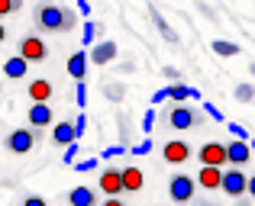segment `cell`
Listing matches in <instances>:
<instances>
[{
	"mask_svg": "<svg viewBox=\"0 0 255 206\" xmlns=\"http://www.w3.org/2000/svg\"><path fill=\"white\" fill-rule=\"evenodd\" d=\"M32 19H36V26L42 32H71L78 26V13L62 6V3H52V0L49 3H39Z\"/></svg>",
	"mask_w": 255,
	"mask_h": 206,
	"instance_id": "1",
	"label": "cell"
},
{
	"mask_svg": "<svg viewBox=\"0 0 255 206\" xmlns=\"http://www.w3.org/2000/svg\"><path fill=\"white\" fill-rule=\"evenodd\" d=\"M39 136H42V129L39 126H29V129H10L3 138V148L13 151V155H29L32 148H36Z\"/></svg>",
	"mask_w": 255,
	"mask_h": 206,
	"instance_id": "2",
	"label": "cell"
},
{
	"mask_svg": "<svg viewBox=\"0 0 255 206\" xmlns=\"http://www.w3.org/2000/svg\"><path fill=\"white\" fill-rule=\"evenodd\" d=\"M165 123H168V129H197V126L204 123V116H200L194 106L178 103V106H171V110L165 113Z\"/></svg>",
	"mask_w": 255,
	"mask_h": 206,
	"instance_id": "3",
	"label": "cell"
},
{
	"mask_svg": "<svg viewBox=\"0 0 255 206\" xmlns=\"http://www.w3.org/2000/svg\"><path fill=\"white\" fill-rule=\"evenodd\" d=\"M223 194L233 197V200H239V197L249 194V177L239 171V164H233V168L223 174Z\"/></svg>",
	"mask_w": 255,
	"mask_h": 206,
	"instance_id": "4",
	"label": "cell"
},
{
	"mask_svg": "<svg viewBox=\"0 0 255 206\" xmlns=\"http://www.w3.org/2000/svg\"><path fill=\"white\" fill-rule=\"evenodd\" d=\"M197 184L200 181H194V177H187V174H174L171 181H168V197H171L174 203H187V200H194Z\"/></svg>",
	"mask_w": 255,
	"mask_h": 206,
	"instance_id": "5",
	"label": "cell"
},
{
	"mask_svg": "<svg viewBox=\"0 0 255 206\" xmlns=\"http://www.w3.org/2000/svg\"><path fill=\"white\" fill-rule=\"evenodd\" d=\"M197 158H200V164H220L223 168V164H230V148L223 142H204Z\"/></svg>",
	"mask_w": 255,
	"mask_h": 206,
	"instance_id": "6",
	"label": "cell"
},
{
	"mask_svg": "<svg viewBox=\"0 0 255 206\" xmlns=\"http://www.w3.org/2000/svg\"><path fill=\"white\" fill-rule=\"evenodd\" d=\"M19 55H26L29 62H45L49 58V45L39 36H23L19 39Z\"/></svg>",
	"mask_w": 255,
	"mask_h": 206,
	"instance_id": "7",
	"label": "cell"
},
{
	"mask_svg": "<svg viewBox=\"0 0 255 206\" xmlns=\"http://www.w3.org/2000/svg\"><path fill=\"white\" fill-rule=\"evenodd\" d=\"M26 123H29V126H39V129L52 126V103L49 100H32V106L26 110Z\"/></svg>",
	"mask_w": 255,
	"mask_h": 206,
	"instance_id": "8",
	"label": "cell"
},
{
	"mask_svg": "<svg viewBox=\"0 0 255 206\" xmlns=\"http://www.w3.org/2000/svg\"><path fill=\"white\" fill-rule=\"evenodd\" d=\"M123 190H126V184H123V171L107 168L104 174H100V194H104V197H120Z\"/></svg>",
	"mask_w": 255,
	"mask_h": 206,
	"instance_id": "9",
	"label": "cell"
},
{
	"mask_svg": "<svg viewBox=\"0 0 255 206\" xmlns=\"http://www.w3.org/2000/svg\"><path fill=\"white\" fill-rule=\"evenodd\" d=\"M162 158H165L168 164H184L187 158H191V145L181 142V138H171V142L162 145Z\"/></svg>",
	"mask_w": 255,
	"mask_h": 206,
	"instance_id": "10",
	"label": "cell"
},
{
	"mask_svg": "<svg viewBox=\"0 0 255 206\" xmlns=\"http://www.w3.org/2000/svg\"><path fill=\"white\" fill-rule=\"evenodd\" d=\"M81 138V129H78V123H71V119H65V123H55V129H52V142L55 145H71Z\"/></svg>",
	"mask_w": 255,
	"mask_h": 206,
	"instance_id": "11",
	"label": "cell"
},
{
	"mask_svg": "<svg viewBox=\"0 0 255 206\" xmlns=\"http://www.w3.org/2000/svg\"><path fill=\"white\" fill-rule=\"evenodd\" d=\"M113 58H117V42H113V39H100V42L91 45V62L94 65H100V68H104V65L113 62Z\"/></svg>",
	"mask_w": 255,
	"mask_h": 206,
	"instance_id": "12",
	"label": "cell"
},
{
	"mask_svg": "<svg viewBox=\"0 0 255 206\" xmlns=\"http://www.w3.org/2000/svg\"><path fill=\"white\" fill-rule=\"evenodd\" d=\"M223 174L226 171L220 168V164H204L200 174H197V181H200L204 190H223Z\"/></svg>",
	"mask_w": 255,
	"mask_h": 206,
	"instance_id": "13",
	"label": "cell"
},
{
	"mask_svg": "<svg viewBox=\"0 0 255 206\" xmlns=\"http://www.w3.org/2000/svg\"><path fill=\"white\" fill-rule=\"evenodd\" d=\"M226 148H230V164H239V168H243V164L249 161L252 151H255L249 138H236V136H233V142L226 145Z\"/></svg>",
	"mask_w": 255,
	"mask_h": 206,
	"instance_id": "14",
	"label": "cell"
},
{
	"mask_svg": "<svg viewBox=\"0 0 255 206\" xmlns=\"http://www.w3.org/2000/svg\"><path fill=\"white\" fill-rule=\"evenodd\" d=\"M29 65H32V62H29L26 55H10V58L3 62V74L10 77V81H19V77L29 74Z\"/></svg>",
	"mask_w": 255,
	"mask_h": 206,
	"instance_id": "15",
	"label": "cell"
},
{
	"mask_svg": "<svg viewBox=\"0 0 255 206\" xmlns=\"http://www.w3.org/2000/svg\"><path fill=\"white\" fill-rule=\"evenodd\" d=\"M87 62H91V52H75V55L65 62V68H68V74L75 77V81H84V74H87Z\"/></svg>",
	"mask_w": 255,
	"mask_h": 206,
	"instance_id": "16",
	"label": "cell"
},
{
	"mask_svg": "<svg viewBox=\"0 0 255 206\" xmlns=\"http://www.w3.org/2000/svg\"><path fill=\"white\" fill-rule=\"evenodd\" d=\"M26 94H29V100H52V81H45V77H32L29 87H26Z\"/></svg>",
	"mask_w": 255,
	"mask_h": 206,
	"instance_id": "17",
	"label": "cell"
},
{
	"mask_svg": "<svg viewBox=\"0 0 255 206\" xmlns=\"http://www.w3.org/2000/svg\"><path fill=\"white\" fill-rule=\"evenodd\" d=\"M68 203L71 206H94L97 203V190H91V187H75L68 194Z\"/></svg>",
	"mask_w": 255,
	"mask_h": 206,
	"instance_id": "18",
	"label": "cell"
},
{
	"mask_svg": "<svg viewBox=\"0 0 255 206\" xmlns=\"http://www.w3.org/2000/svg\"><path fill=\"white\" fill-rule=\"evenodd\" d=\"M152 19H155V26H158V32H162V39H165V42H168V45H178V32L171 29V26H168V19H165L162 13L155 10V6H152Z\"/></svg>",
	"mask_w": 255,
	"mask_h": 206,
	"instance_id": "19",
	"label": "cell"
},
{
	"mask_svg": "<svg viewBox=\"0 0 255 206\" xmlns=\"http://www.w3.org/2000/svg\"><path fill=\"white\" fill-rule=\"evenodd\" d=\"M168 90H171V100H174V103H184V100H191V97H194V100H197V97H200V94H197V90H194V87H187V84H184V81H178V84H171V87H168Z\"/></svg>",
	"mask_w": 255,
	"mask_h": 206,
	"instance_id": "20",
	"label": "cell"
},
{
	"mask_svg": "<svg viewBox=\"0 0 255 206\" xmlns=\"http://www.w3.org/2000/svg\"><path fill=\"white\" fill-rule=\"evenodd\" d=\"M142 171L139 168H126L123 171V184H126V190H129V194H136V190H142Z\"/></svg>",
	"mask_w": 255,
	"mask_h": 206,
	"instance_id": "21",
	"label": "cell"
},
{
	"mask_svg": "<svg viewBox=\"0 0 255 206\" xmlns=\"http://www.w3.org/2000/svg\"><path fill=\"white\" fill-rule=\"evenodd\" d=\"M210 49L217 52L220 58H236V55H239V45H236V42H226V39H217Z\"/></svg>",
	"mask_w": 255,
	"mask_h": 206,
	"instance_id": "22",
	"label": "cell"
},
{
	"mask_svg": "<svg viewBox=\"0 0 255 206\" xmlns=\"http://www.w3.org/2000/svg\"><path fill=\"white\" fill-rule=\"evenodd\" d=\"M104 97H107L110 103H123V100H126V87H123L120 81H113V84H107V87H104Z\"/></svg>",
	"mask_w": 255,
	"mask_h": 206,
	"instance_id": "23",
	"label": "cell"
},
{
	"mask_svg": "<svg viewBox=\"0 0 255 206\" xmlns=\"http://www.w3.org/2000/svg\"><path fill=\"white\" fill-rule=\"evenodd\" d=\"M81 39H84V45H94V39H97V23H94V19H84Z\"/></svg>",
	"mask_w": 255,
	"mask_h": 206,
	"instance_id": "24",
	"label": "cell"
},
{
	"mask_svg": "<svg viewBox=\"0 0 255 206\" xmlns=\"http://www.w3.org/2000/svg\"><path fill=\"white\" fill-rule=\"evenodd\" d=\"M236 100L239 103H252L255 100V87H252V84H239V87H236Z\"/></svg>",
	"mask_w": 255,
	"mask_h": 206,
	"instance_id": "25",
	"label": "cell"
},
{
	"mask_svg": "<svg viewBox=\"0 0 255 206\" xmlns=\"http://www.w3.org/2000/svg\"><path fill=\"white\" fill-rule=\"evenodd\" d=\"M78 142H81V138H78ZM78 142L65 145V158H62L65 164H75V161H78V155H81V145H78Z\"/></svg>",
	"mask_w": 255,
	"mask_h": 206,
	"instance_id": "26",
	"label": "cell"
},
{
	"mask_svg": "<svg viewBox=\"0 0 255 206\" xmlns=\"http://www.w3.org/2000/svg\"><path fill=\"white\" fill-rule=\"evenodd\" d=\"M16 10H23V0H0V16H10Z\"/></svg>",
	"mask_w": 255,
	"mask_h": 206,
	"instance_id": "27",
	"label": "cell"
},
{
	"mask_svg": "<svg viewBox=\"0 0 255 206\" xmlns=\"http://www.w3.org/2000/svg\"><path fill=\"white\" fill-rule=\"evenodd\" d=\"M117 126H120V142H129V123H126V116H123V113H120V116H117Z\"/></svg>",
	"mask_w": 255,
	"mask_h": 206,
	"instance_id": "28",
	"label": "cell"
},
{
	"mask_svg": "<svg viewBox=\"0 0 255 206\" xmlns=\"http://www.w3.org/2000/svg\"><path fill=\"white\" fill-rule=\"evenodd\" d=\"M162 74H165V77H168V81H171V84H178V81H184V74H181V71H178V68H171V65H165V68H162Z\"/></svg>",
	"mask_w": 255,
	"mask_h": 206,
	"instance_id": "29",
	"label": "cell"
},
{
	"mask_svg": "<svg viewBox=\"0 0 255 206\" xmlns=\"http://www.w3.org/2000/svg\"><path fill=\"white\" fill-rule=\"evenodd\" d=\"M75 168L81 171V174H87V171H94V168H97V158H84V161H75Z\"/></svg>",
	"mask_w": 255,
	"mask_h": 206,
	"instance_id": "30",
	"label": "cell"
},
{
	"mask_svg": "<svg viewBox=\"0 0 255 206\" xmlns=\"http://www.w3.org/2000/svg\"><path fill=\"white\" fill-rule=\"evenodd\" d=\"M152 126H155V113H145V116H142V132H152Z\"/></svg>",
	"mask_w": 255,
	"mask_h": 206,
	"instance_id": "31",
	"label": "cell"
},
{
	"mask_svg": "<svg viewBox=\"0 0 255 206\" xmlns=\"http://www.w3.org/2000/svg\"><path fill=\"white\" fill-rule=\"evenodd\" d=\"M230 132H233V136H236V138H246V129H243V126H239V123H230Z\"/></svg>",
	"mask_w": 255,
	"mask_h": 206,
	"instance_id": "32",
	"label": "cell"
},
{
	"mask_svg": "<svg viewBox=\"0 0 255 206\" xmlns=\"http://www.w3.org/2000/svg\"><path fill=\"white\" fill-rule=\"evenodd\" d=\"M123 148H126V145H117V148H107V151H104V158H117V155H123Z\"/></svg>",
	"mask_w": 255,
	"mask_h": 206,
	"instance_id": "33",
	"label": "cell"
},
{
	"mask_svg": "<svg viewBox=\"0 0 255 206\" xmlns=\"http://www.w3.org/2000/svg\"><path fill=\"white\" fill-rule=\"evenodd\" d=\"M26 206H45L42 197H26Z\"/></svg>",
	"mask_w": 255,
	"mask_h": 206,
	"instance_id": "34",
	"label": "cell"
},
{
	"mask_svg": "<svg viewBox=\"0 0 255 206\" xmlns=\"http://www.w3.org/2000/svg\"><path fill=\"white\" fill-rule=\"evenodd\" d=\"M120 71H123V74H132V71H136V65H132V62H123V65H120Z\"/></svg>",
	"mask_w": 255,
	"mask_h": 206,
	"instance_id": "35",
	"label": "cell"
},
{
	"mask_svg": "<svg viewBox=\"0 0 255 206\" xmlns=\"http://www.w3.org/2000/svg\"><path fill=\"white\" fill-rule=\"evenodd\" d=\"M152 148V145L149 142H142V145H136V148H132V151H136V155H145V151H149Z\"/></svg>",
	"mask_w": 255,
	"mask_h": 206,
	"instance_id": "36",
	"label": "cell"
},
{
	"mask_svg": "<svg viewBox=\"0 0 255 206\" xmlns=\"http://www.w3.org/2000/svg\"><path fill=\"white\" fill-rule=\"evenodd\" d=\"M84 103V81H78V106Z\"/></svg>",
	"mask_w": 255,
	"mask_h": 206,
	"instance_id": "37",
	"label": "cell"
},
{
	"mask_svg": "<svg viewBox=\"0 0 255 206\" xmlns=\"http://www.w3.org/2000/svg\"><path fill=\"white\" fill-rule=\"evenodd\" d=\"M78 10H81L84 16H87V13H91V3H87V0H78Z\"/></svg>",
	"mask_w": 255,
	"mask_h": 206,
	"instance_id": "38",
	"label": "cell"
},
{
	"mask_svg": "<svg viewBox=\"0 0 255 206\" xmlns=\"http://www.w3.org/2000/svg\"><path fill=\"white\" fill-rule=\"evenodd\" d=\"M249 194L255 197V177H249Z\"/></svg>",
	"mask_w": 255,
	"mask_h": 206,
	"instance_id": "39",
	"label": "cell"
},
{
	"mask_svg": "<svg viewBox=\"0 0 255 206\" xmlns=\"http://www.w3.org/2000/svg\"><path fill=\"white\" fill-rule=\"evenodd\" d=\"M249 74H252V77H255V62H252V65H249Z\"/></svg>",
	"mask_w": 255,
	"mask_h": 206,
	"instance_id": "40",
	"label": "cell"
},
{
	"mask_svg": "<svg viewBox=\"0 0 255 206\" xmlns=\"http://www.w3.org/2000/svg\"><path fill=\"white\" fill-rule=\"evenodd\" d=\"M252 148H255V142H252Z\"/></svg>",
	"mask_w": 255,
	"mask_h": 206,
	"instance_id": "41",
	"label": "cell"
}]
</instances>
